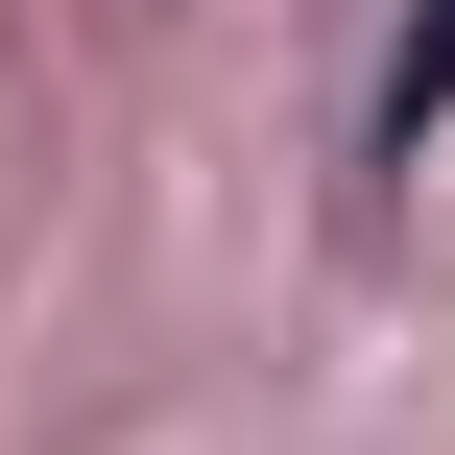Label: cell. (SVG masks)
<instances>
[{
	"label": "cell",
	"mask_w": 455,
	"mask_h": 455,
	"mask_svg": "<svg viewBox=\"0 0 455 455\" xmlns=\"http://www.w3.org/2000/svg\"><path fill=\"white\" fill-rule=\"evenodd\" d=\"M432 120H455V0L408 24V72H384V144H432Z\"/></svg>",
	"instance_id": "1"
}]
</instances>
